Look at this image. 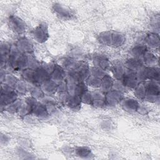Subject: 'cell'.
Wrapping results in <instances>:
<instances>
[{
    "instance_id": "6da1fadb",
    "label": "cell",
    "mask_w": 160,
    "mask_h": 160,
    "mask_svg": "<svg viewBox=\"0 0 160 160\" xmlns=\"http://www.w3.org/2000/svg\"><path fill=\"white\" fill-rule=\"evenodd\" d=\"M9 24L11 28L16 32L21 33L25 29V24L19 18L11 16L9 18Z\"/></svg>"
},
{
    "instance_id": "7a4b0ae2",
    "label": "cell",
    "mask_w": 160,
    "mask_h": 160,
    "mask_svg": "<svg viewBox=\"0 0 160 160\" xmlns=\"http://www.w3.org/2000/svg\"><path fill=\"white\" fill-rule=\"evenodd\" d=\"M54 12L61 18H71L72 16V14L71 10L66 7L61 6L59 4H55L53 8Z\"/></svg>"
},
{
    "instance_id": "3957f363",
    "label": "cell",
    "mask_w": 160,
    "mask_h": 160,
    "mask_svg": "<svg viewBox=\"0 0 160 160\" xmlns=\"http://www.w3.org/2000/svg\"><path fill=\"white\" fill-rule=\"evenodd\" d=\"M34 38L37 39V41L39 42L44 41H46L47 36L48 35L47 29L44 26L41 24L34 30Z\"/></svg>"
}]
</instances>
